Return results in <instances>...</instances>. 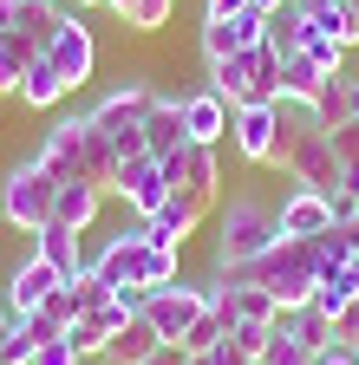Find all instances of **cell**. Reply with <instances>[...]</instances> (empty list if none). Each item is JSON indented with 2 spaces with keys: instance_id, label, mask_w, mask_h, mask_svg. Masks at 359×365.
<instances>
[{
  "instance_id": "6da1fadb",
  "label": "cell",
  "mask_w": 359,
  "mask_h": 365,
  "mask_svg": "<svg viewBox=\"0 0 359 365\" xmlns=\"http://www.w3.org/2000/svg\"><path fill=\"white\" fill-rule=\"evenodd\" d=\"M281 242V228H275V209H268L261 196H229L216 215V248H209V274H242L255 255H268Z\"/></svg>"
},
{
  "instance_id": "7a4b0ae2",
  "label": "cell",
  "mask_w": 359,
  "mask_h": 365,
  "mask_svg": "<svg viewBox=\"0 0 359 365\" xmlns=\"http://www.w3.org/2000/svg\"><path fill=\"white\" fill-rule=\"evenodd\" d=\"M242 274H248L255 287L275 294V300H281V313L313 307V281H320V242H307V235H281L268 255H255Z\"/></svg>"
},
{
  "instance_id": "3957f363",
  "label": "cell",
  "mask_w": 359,
  "mask_h": 365,
  "mask_svg": "<svg viewBox=\"0 0 359 365\" xmlns=\"http://www.w3.org/2000/svg\"><path fill=\"white\" fill-rule=\"evenodd\" d=\"M157 105V85L144 78V72H131V78H118L111 91H105V98L92 105V111H85V118H92L98 130H105V144L118 150V163H131V157H151L144 150V111Z\"/></svg>"
},
{
  "instance_id": "277c9868",
  "label": "cell",
  "mask_w": 359,
  "mask_h": 365,
  "mask_svg": "<svg viewBox=\"0 0 359 365\" xmlns=\"http://www.w3.org/2000/svg\"><path fill=\"white\" fill-rule=\"evenodd\" d=\"M203 85L222 91L229 105H275L281 98V59L268 53V46H248V53H236V59L203 66Z\"/></svg>"
},
{
  "instance_id": "5b68a950",
  "label": "cell",
  "mask_w": 359,
  "mask_h": 365,
  "mask_svg": "<svg viewBox=\"0 0 359 365\" xmlns=\"http://www.w3.org/2000/svg\"><path fill=\"white\" fill-rule=\"evenodd\" d=\"M53 196H59L53 170L39 157H20L7 176H0V222H14L20 235H39V228L53 222Z\"/></svg>"
},
{
  "instance_id": "8992f818",
  "label": "cell",
  "mask_w": 359,
  "mask_h": 365,
  "mask_svg": "<svg viewBox=\"0 0 359 365\" xmlns=\"http://www.w3.org/2000/svg\"><path fill=\"white\" fill-rule=\"evenodd\" d=\"M203 313H209V274H203V281H170V287L144 294V319L157 327L163 346H183V333L196 327Z\"/></svg>"
},
{
  "instance_id": "52a82bcc",
  "label": "cell",
  "mask_w": 359,
  "mask_h": 365,
  "mask_svg": "<svg viewBox=\"0 0 359 365\" xmlns=\"http://www.w3.org/2000/svg\"><path fill=\"white\" fill-rule=\"evenodd\" d=\"M275 144H281V98L275 105H236L229 111V150L255 170H275Z\"/></svg>"
},
{
  "instance_id": "ba28073f",
  "label": "cell",
  "mask_w": 359,
  "mask_h": 365,
  "mask_svg": "<svg viewBox=\"0 0 359 365\" xmlns=\"http://www.w3.org/2000/svg\"><path fill=\"white\" fill-rule=\"evenodd\" d=\"M46 59L59 78H66V91H79L85 78L98 72V39H92V26H85V14H66L59 26H53V39H46Z\"/></svg>"
},
{
  "instance_id": "9c48e42d",
  "label": "cell",
  "mask_w": 359,
  "mask_h": 365,
  "mask_svg": "<svg viewBox=\"0 0 359 365\" xmlns=\"http://www.w3.org/2000/svg\"><path fill=\"white\" fill-rule=\"evenodd\" d=\"M163 176H170V196H183L196 209H216V196H222V170H216V150L209 144H183L163 163Z\"/></svg>"
},
{
  "instance_id": "30bf717a",
  "label": "cell",
  "mask_w": 359,
  "mask_h": 365,
  "mask_svg": "<svg viewBox=\"0 0 359 365\" xmlns=\"http://www.w3.org/2000/svg\"><path fill=\"white\" fill-rule=\"evenodd\" d=\"M33 157L53 170V182H85V111L53 118L46 130H39V150Z\"/></svg>"
},
{
  "instance_id": "8fae6325",
  "label": "cell",
  "mask_w": 359,
  "mask_h": 365,
  "mask_svg": "<svg viewBox=\"0 0 359 365\" xmlns=\"http://www.w3.org/2000/svg\"><path fill=\"white\" fill-rule=\"evenodd\" d=\"M138 222H151L163 202H170V176H163V163L157 157H131V163H118V190H111Z\"/></svg>"
},
{
  "instance_id": "7c38bea8",
  "label": "cell",
  "mask_w": 359,
  "mask_h": 365,
  "mask_svg": "<svg viewBox=\"0 0 359 365\" xmlns=\"http://www.w3.org/2000/svg\"><path fill=\"white\" fill-rule=\"evenodd\" d=\"M144 248H151V228H144V222H124L118 235H105V248L92 255V267L111 281V294L138 287V261H144Z\"/></svg>"
},
{
  "instance_id": "4fadbf2b",
  "label": "cell",
  "mask_w": 359,
  "mask_h": 365,
  "mask_svg": "<svg viewBox=\"0 0 359 365\" xmlns=\"http://www.w3.org/2000/svg\"><path fill=\"white\" fill-rule=\"evenodd\" d=\"M275 228L281 235H327L333 228V196L327 190H307V182H294V190L281 196V209H275Z\"/></svg>"
},
{
  "instance_id": "5bb4252c",
  "label": "cell",
  "mask_w": 359,
  "mask_h": 365,
  "mask_svg": "<svg viewBox=\"0 0 359 365\" xmlns=\"http://www.w3.org/2000/svg\"><path fill=\"white\" fill-rule=\"evenodd\" d=\"M66 287V274L53 267V261H39V255H26L14 274H7V287H0V294H7V307H14V319L20 313H33V307H46L53 294Z\"/></svg>"
},
{
  "instance_id": "9a60e30c",
  "label": "cell",
  "mask_w": 359,
  "mask_h": 365,
  "mask_svg": "<svg viewBox=\"0 0 359 365\" xmlns=\"http://www.w3.org/2000/svg\"><path fill=\"white\" fill-rule=\"evenodd\" d=\"M183 144H190V130H183V91H157V105L144 111V150L157 163H170Z\"/></svg>"
},
{
  "instance_id": "2e32d148",
  "label": "cell",
  "mask_w": 359,
  "mask_h": 365,
  "mask_svg": "<svg viewBox=\"0 0 359 365\" xmlns=\"http://www.w3.org/2000/svg\"><path fill=\"white\" fill-rule=\"evenodd\" d=\"M229 98H222V91H209V85H196V91H183V130H190V144H222V137H229Z\"/></svg>"
},
{
  "instance_id": "e0dca14e",
  "label": "cell",
  "mask_w": 359,
  "mask_h": 365,
  "mask_svg": "<svg viewBox=\"0 0 359 365\" xmlns=\"http://www.w3.org/2000/svg\"><path fill=\"white\" fill-rule=\"evenodd\" d=\"M33 255H39V261H53L66 281L92 267V255H85V242H79V228H66V222H46V228H39V235H33Z\"/></svg>"
},
{
  "instance_id": "ac0fdd59",
  "label": "cell",
  "mask_w": 359,
  "mask_h": 365,
  "mask_svg": "<svg viewBox=\"0 0 359 365\" xmlns=\"http://www.w3.org/2000/svg\"><path fill=\"white\" fill-rule=\"evenodd\" d=\"M203 215H209V209H196V202H183V196H170V202L144 222V228H151V248H183L196 228H203Z\"/></svg>"
},
{
  "instance_id": "d6986e66",
  "label": "cell",
  "mask_w": 359,
  "mask_h": 365,
  "mask_svg": "<svg viewBox=\"0 0 359 365\" xmlns=\"http://www.w3.org/2000/svg\"><path fill=\"white\" fill-rule=\"evenodd\" d=\"M261 46H268L275 59H294L300 46H307V14L294 7V0H281V7L268 14V26H261Z\"/></svg>"
},
{
  "instance_id": "ffe728a7",
  "label": "cell",
  "mask_w": 359,
  "mask_h": 365,
  "mask_svg": "<svg viewBox=\"0 0 359 365\" xmlns=\"http://www.w3.org/2000/svg\"><path fill=\"white\" fill-rule=\"evenodd\" d=\"M327 85H333V78L313 66V59H300V53L281 59V105H320V98H327Z\"/></svg>"
},
{
  "instance_id": "44dd1931",
  "label": "cell",
  "mask_w": 359,
  "mask_h": 365,
  "mask_svg": "<svg viewBox=\"0 0 359 365\" xmlns=\"http://www.w3.org/2000/svg\"><path fill=\"white\" fill-rule=\"evenodd\" d=\"M98 209H105V190H92V182H59V196H53V222L79 228V235L98 222Z\"/></svg>"
},
{
  "instance_id": "7402d4cb",
  "label": "cell",
  "mask_w": 359,
  "mask_h": 365,
  "mask_svg": "<svg viewBox=\"0 0 359 365\" xmlns=\"http://www.w3.org/2000/svg\"><path fill=\"white\" fill-rule=\"evenodd\" d=\"M294 7L307 14V26H320V33H333L346 53L359 46V14L346 7V0H294Z\"/></svg>"
},
{
  "instance_id": "603a6c76",
  "label": "cell",
  "mask_w": 359,
  "mask_h": 365,
  "mask_svg": "<svg viewBox=\"0 0 359 365\" xmlns=\"http://www.w3.org/2000/svg\"><path fill=\"white\" fill-rule=\"evenodd\" d=\"M66 98H72L66 78H59L46 59H33V66H26V78H20V105H26V111H59Z\"/></svg>"
},
{
  "instance_id": "cb8c5ba5",
  "label": "cell",
  "mask_w": 359,
  "mask_h": 365,
  "mask_svg": "<svg viewBox=\"0 0 359 365\" xmlns=\"http://www.w3.org/2000/svg\"><path fill=\"white\" fill-rule=\"evenodd\" d=\"M157 346H163V339H157V327H151V319L138 313L124 333H111V346H105V365H144Z\"/></svg>"
},
{
  "instance_id": "d4e9b609",
  "label": "cell",
  "mask_w": 359,
  "mask_h": 365,
  "mask_svg": "<svg viewBox=\"0 0 359 365\" xmlns=\"http://www.w3.org/2000/svg\"><path fill=\"white\" fill-rule=\"evenodd\" d=\"M353 300H359V267H320V281H313V307H320L327 319H340Z\"/></svg>"
},
{
  "instance_id": "484cf974",
  "label": "cell",
  "mask_w": 359,
  "mask_h": 365,
  "mask_svg": "<svg viewBox=\"0 0 359 365\" xmlns=\"http://www.w3.org/2000/svg\"><path fill=\"white\" fill-rule=\"evenodd\" d=\"M196 46H203V66H216V59H236V53H242L236 14H203V33H196Z\"/></svg>"
},
{
  "instance_id": "4316f807",
  "label": "cell",
  "mask_w": 359,
  "mask_h": 365,
  "mask_svg": "<svg viewBox=\"0 0 359 365\" xmlns=\"http://www.w3.org/2000/svg\"><path fill=\"white\" fill-rule=\"evenodd\" d=\"M33 59H39V46H33V39H20V33L0 39V98H20V78H26Z\"/></svg>"
},
{
  "instance_id": "83f0119b",
  "label": "cell",
  "mask_w": 359,
  "mask_h": 365,
  "mask_svg": "<svg viewBox=\"0 0 359 365\" xmlns=\"http://www.w3.org/2000/svg\"><path fill=\"white\" fill-rule=\"evenodd\" d=\"M105 7H111L131 33H163L170 14H176V0H105Z\"/></svg>"
},
{
  "instance_id": "f1b7e54d",
  "label": "cell",
  "mask_w": 359,
  "mask_h": 365,
  "mask_svg": "<svg viewBox=\"0 0 359 365\" xmlns=\"http://www.w3.org/2000/svg\"><path fill=\"white\" fill-rule=\"evenodd\" d=\"M281 327H288L307 352H320V346H333V339H340V327H333L320 307H294V313H281Z\"/></svg>"
},
{
  "instance_id": "f546056e",
  "label": "cell",
  "mask_w": 359,
  "mask_h": 365,
  "mask_svg": "<svg viewBox=\"0 0 359 365\" xmlns=\"http://www.w3.org/2000/svg\"><path fill=\"white\" fill-rule=\"evenodd\" d=\"M66 300H72V313L85 319V313H98V307L111 300V281H105L98 267H85V274H72V281H66Z\"/></svg>"
},
{
  "instance_id": "4dcf8cb0",
  "label": "cell",
  "mask_w": 359,
  "mask_h": 365,
  "mask_svg": "<svg viewBox=\"0 0 359 365\" xmlns=\"http://www.w3.org/2000/svg\"><path fill=\"white\" fill-rule=\"evenodd\" d=\"M300 59H313L327 78H340L346 72V46L333 39V33H320V26H307V46H300Z\"/></svg>"
},
{
  "instance_id": "1f68e13d",
  "label": "cell",
  "mask_w": 359,
  "mask_h": 365,
  "mask_svg": "<svg viewBox=\"0 0 359 365\" xmlns=\"http://www.w3.org/2000/svg\"><path fill=\"white\" fill-rule=\"evenodd\" d=\"M66 339H72V352H79L85 365H92V359H105V346H111V333L98 327V319H72V327H66Z\"/></svg>"
},
{
  "instance_id": "d6a6232c",
  "label": "cell",
  "mask_w": 359,
  "mask_h": 365,
  "mask_svg": "<svg viewBox=\"0 0 359 365\" xmlns=\"http://www.w3.org/2000/svg\"><path fill=\"white\" fill-rule=\"evenodd\" d=\"M222 339H229V319H222V313H216V307H209V313H203V319H196V327H190V333H183V352H216V346H222Z\"/></svg>"
},
{
  "instance_id": "836d02e7",
  "label": "cell",
  "mask_w": 359,
  "mask_h": 365,
  "mask_svg": "<svg viewBox=\"0 0 359 365\" xmlns=\"http://www.w3.org/2000/svg\"><path fill=\"white\" fill-rule=\"evenodd\" d=\"M307 359H313V352H307V346H300V339L281 327V319H275V333H268V352H261V365H307Z\"/></svg>"
},
{
  "instance_id": "e575fe53",
  "label": "cell",
  "mask_w": 359,
  "mask_h": 365,
  "mask_svg": "<svg viewBox=\"0 0 359 365\" xmlns=\"http://www.w3.org/2000/svg\"><path fill=\"white\" fill-rule=\"evenodd\" d=\"M268 333H275V327H261V319H242V327H229V346H236V352H248V359L261 365V352H268Z\"/></svg>"
},
{
  "instance_id": "d590c367",
  "label": "cell",
  "mask_w": 359,
  "mask_h": 365,
  "mask_svg": "<svg viewBox=\"0 0 359 365\" xmlns=\"http://www.w3.org/2000/svg\"><path fill=\"white\" fill-rule=\"evenodd\" d=\"M33 365H85V359H79V352H72V339L59 333V339H46V346L33 352Z\"/></svg>"
},
{
  "instance_id": "8d00e7d4",
  "label": "cell",
  "mask_w": 359,
  "mask_h": 365,
  "mask_svg": "<svg viewBox=\"0 0 359 365\" xmlns=\"http://www.w3.org/2000/svg\"><path fill=\"white\" fill-rule=\"evenodd\" d=\"M307 365H359V346H353V339H333V346H320V352H313Z\"/></svg>"
},
{
  "instance_id": "74e56055",
  "label": "cell",
  "mask_w": 359,
  "mask_h": 365,
  "mask_svg": "<svg viewBox=\"0 0 359 365\" xmlns=\"http://www.w3.org/2000/svg\"><path fill=\"white\" fill-rule=\"evenodd\" d=\"M359 215V196L353 190H333V222H353Z\"/></svg>"
},
{
  "instance_id": "f35d334b",
  "label": "cell",
  "mask_w": 359,
  "mask_h": 365,
  "mask_svg": "<svg viewBox=\"0 0 359 365\" xmlns=\"http://www.w3.org/2000/svg\"><path fill=\"white\" fill-rule=\"evenodd\" d=\"M209 365H255V359H248V352H236V346H229V339H222V346H216V352H209Z\"/></svg>"
},
{
  "instance_id": "ab89813d",
  "label": "cell",
  "mask_w": 359,
  "mask_h": 365,
  "mask_svg": "<svg viewBox=\"0 0 359 365\" xmlns=\"http://www.w3.org/2000/svg\"><path fill=\"white\" fill-rule=\"evenodd\" d=\"M333 327H340V339H353V346H359V300H353V307L333 319Z\"/></svg>"
},
{
  "instance_id": "60d3db41",
  "label": "cell",
  "mask_w": 359,
  "mask_h": 365,
  "mask_svg": "<svg viewBox=\"0 0 359 365\" xmlns=\"http://www.w3.org/2000/svg\"><path fill=\"white\" fill-rule=\"evenodd\" d=\"M144 365H190V352H183V346H157Z\"/></svg>"
},
{
  "instance_id": "b9f144b4",
  "label": "cell",
  "mask_w": 359,
  "mask_h": 365,
  "mask_svg": "<svg viewBox=\"0 0 359 365\" xmlns=\"http://www.w3.org/2000/svg\"><path fill=\"white\" fill-rule=\"evenodd\" d=\"M340 91H346V124H359V78L346 72V78H340Z\"/></svg>"
},
{
  "instance_id": "7bdbcfd3",
  "label": "cell",
  "mask_w": 359,
  "mask_h": 365,
  "mask_svg": "<svg viewBox=\"0 0 359 365\" xmlns=\"http://www.w3.org/2000/svg\"><path fill=\"white\" fill-rule=\"evenodd\" d=\"M14 26H20V0H0V39H7Z\"/></svg>"
},
{
  "instance_id": "ee69618b",
  "label": "cell",
  "mask_w": 359,
  "mask_h": 365,
  "mask_svg": "<svg viewBox=\"0 0 359 365\" xmlns=\"http://www.w3.org/2000/svg\"><path fill=\"white\" fill-rule=\"evenodd\" d=\"M248 0H203V14H242Z\"/></svg>"
},
{
  "instance_id": "f6af8a7d",
  "label": "cell",
  "mask_w": 359,
  "mask_h": 365,
  "mask_svg": "<svg viewBox=\"0 0 359 365\" xmlns=\"http://www.w3.org/2000/svg\"><path fill=\"white\" fill-rule=\"evenodd\" d=\"M0 333H14V307H7V294H0Z\"/></svg>"
},
{
  "instance_id": "bcb514c9",
  "label": "cell",
  "mask_w": 359,
  "mask_h": 365,
  "mask_svg": "<svg viewBox=\"0 0 359 365\" xmlns=\"http://www.w3.org/2000/svg\"><path fill=\"white\" fill-rule=\"evenodd\" d=\"M190 365H209V352H190Z\"/></svg>"
},
{
  "instance_id": "7dc6e473",
  "label": "cell",
  "mask_w": 359,
  "mask_h": 365,
  "mask_svg": "<svg viewBox=\"0 0 359 365\" xmlns=\"http://www.w3.org/2000/svg\"><path fill=\"white\" fill-rule=\"evenodd\" d=\"M346 7H353V14H359V0H346Z\"/></svg>"
}]
</instances>
